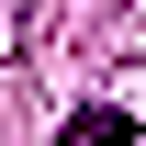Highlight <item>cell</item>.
Wrapping results in <instances>:
<instances>
[{"label": "cell", "mask_w": 146, "mask_h": 146, "mask_svg": "<svg viewBox=\"0 0 146 146\" xmlns=\"http://www.w3.org/2000/svg\"><path fill=\"white\" fill-rule=\"evenodd\" d=\"M68 135H135V112H112V101H79V112H68Z\"/></svg>", "instance_id": "cell-1"}]
</instances>
